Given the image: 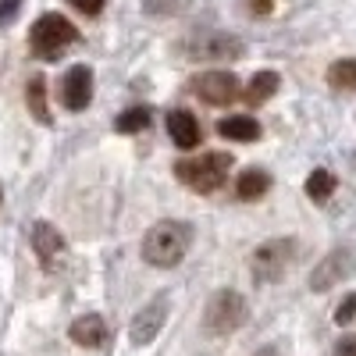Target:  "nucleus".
Here are the masks:
<instances>
[{"label": "nucleus", "instance_id": "6e6552de", "mask_svg": "<svg viewBox=\"0 0 356 356\" xmlns=\"http://www.w3.org/2000/svg\"><path fill=\"white\" fill-rule=\"evenodd\" d=\"M61 100H65L68 111L89 107V100H93V72H89L86 65L68 68V75L61 79Z\"/></svg>", "mask_w": 356, "mask_h": 356}, {"label": "nucleus", "instance_id": "1a4fd4ad", "mask_svg": "<svg viewBox=\"0 0 356 356\" xmlns=\"http://www.w3.org/2000/svg\"><path fill=\"white\" fill-rule=\"evenodd\" d=\"M164 321H168V303H164V300H157V303H150V307H143V310L132 317V324H129L132 342H136V346L154 342V339L161 335V328H164Z\"/></svg>", "mask_w": 356, "mask_h": 356}, {"label": "nucleus", "instance_id": "b1692460", "mask_svg": "<svg viewBox=\"0 0 356 356\" xmlns=\"http://www.w3.org/2000/svg\"><path fill=\"white\" fill-rule=\"evenodd\" d=\"M250 4H253V15H267V11H271V0H250Z\"/></svg>", "mask_w": 356, "mask_h": 356}, {"label": "nucleus", "instance_id": "4468645a", "mask_svg": "<svg viewBox=\"0 0 356 356\" xmlns=\"http://www.w3.org/2000/svg\"><path fill=\"white\" fill-rule=\"evenodd\" d=\"M267 186H271V175L250 168V171L239 175V182H235V196H239V200H260L267 193Z\"/></svg>", "mask_w": 356, "mask_h": 356}, {"label": "nucleus", "instance_id": "20e7f679", "mask_svg": "<svg viewBox=\"0 0 356 356\" xmlns=\"http://www.w3.org/2000/svg\"><path fill=\"white\" fill-rule=\"evenodd\" d=\"M75 25L65 18V15H43V18H36V25H33V33H29V40H33V50L40 54V57H57L65 47H72L75 43Z\"/></svg>", "mask_w": 356, "mask_h": 356}, {"label": "nucleus", "instance_id": "f8f14e48", "mask_svg": "<svg viewBox=\"0 0 356 356\" xmlns=\"http://www.w3.org/2000/svg\"><path fill=\"white\" fill-rule=\"evenodd\" d=\"M168 132H171L175 146H182V150L200 146V122H196L189 111H171L168 114Z\"/></svg>", "mask_w": 356, "mask_h": 356}, {"label": "nucleus", "instance_id": "a211bd4d", "mask_svg": "<svg viewBox=\"0 0 356 356\" xmlns=\"http://www.w3.org/2000/svg\"><path fill=\"white\" fill-rule=\"evenodd\" d=\"M328 82L335 89H356V57H342L328 68Z\"/></svg>", "mask_w": 356, "mask_h": 356}, {"label": "nucleus", "instance_id": "7ed1b4c3", "mask_svg": "<svg viewBox=\"0 0 356 356\" xmlns=\"http://www.w3.org/2000/svg\"><path fill=\"white\" fill-rule=\"evenodd\" d=\"M246 300L235 289H221V292H214L211 300H207V310H203V324L211 328L214 335H228V332H235L239 324L246 321Z\"/></svg>", "mask_w": 356, "mask_h": 356}, {"label": "nucleus", "instance_id": "4be33fe9", "mask_svg": "<svg viewBox=\"0 0 356 356\" xmlns=\"http://www.w3.org/2000/svg\"><path fill=\"white\" fill-rule=\"evenodd\" d=\"M335 356H356V339H353V335L339 339V342H335Z\"/></svg>", "mask_w": 356, "mask_h": 356}, {"label": "nucleus", "instance_id": "ddd939ff", "mask_svg": "<svg viewBox=\"0 0 356 356\" xmlns=\"http://www.w3.org/2000/svg\"><path fill=\"white\" fill-rule=\"evenodd\" d=\"M218 132L225 139H235V143H253L260 136V125H257V118H250V114H235V118L218 122Z\"/></svg>", "mask_w": 356, "mask_h": 356}, {"label": "nucleus", "instance_id": "412c9836", "mask_svg": "<svg viewBox=\"0 0 356 356\" xmlns=\"http://www.w3.org/2000/svg\"><path fill=\"white\" fill-rule=\"evenodd\" d=\"M18 8H22V0H0V25H8L18 15Z\"/></svg>", "mask_w": 356, "mask_h": 356}, {"label": "nucleus", "instance_id": "9b49d317", "mask_svg": "<svg viewBox=\"0 0 356 356\" xmlns=\"http://www.w3.org/2000/svg\"><path fill=\"white\" fill-rule=\"evenodd\" d=\"M68 335H72V342L82 346V349H97V346L107 342V321H104L100 314H82V317L72 321Z\"/></svg>", "mask_w": 356, "mask_h": 356}, {"label": "nucleus", "instance_id": "f03ea898", "mask_svg": "<svg viewBox=\"0 0 356 356\" xmlns=\"http://www.w3.org/2000/svg\"><path fill=\"white\" fill-rule=\"evenodd\" d=\"M228 168H232L228 154H203V157H193V161H178L175 178L186 182L189 189H196V193H211L228 178Z\"/></svg>", "mask_w": 356, "mask_h": 356}, {"label": "nucleus", "instance_id": "5701e85b", "mask_svg": "<svg viewBox=\"0 0 356 356\" xmlns=\"http://www.w3.org/2000/svg\"><path fill=\"white\" fill-rule=\"evenodd\" d=\"M353 314H356V296H349V300H346V303L339 307V314H335V321H339V324H346V321H349Z\"/></svg>", "mask_w": 356, "mask_h": 356}, {"label": "nucleus", "instance_id": "0eeeda50", "mask_svg": "<svg viewBox=\"0 0 356 356\" xmlns=\"http://www.w3.org/2000/svg\"><path fill=\"white\" fill-rule=\"evenodd\" d=\"M349 267H353V253H349V250H332L328 257L314 267L310 289H314V292H328L332 285H339V282L349 275Z\"/></svg>", "mask_w": 356, "mask_h": 356}, {"label": "nucleus", "instance_id": "39448f33", "mask_svg": "<svg viewBox=\"0 0 356 356\" xmlns=\"http://www.w3.org/2000/svg\"><path fill=\"white\" fill-rule=\"evenodd\" d=\"M292 260H296V243L271 239L253 253V275H257V282H282Z\"/></svg>", "mask_w": 356, "mask_h": 356}, {"label": "nucleus", "instance_id": "f3484780", "mask_svg": "<svg viewBox=\"0 0 356 356\" xmlns=\"http://www.w3.org/2000/svg\"><path fill=\"white\" fill-rule=\"evenodd\" d=\"M332 189H335V175H332V171H324V168L310 171V178H307V196H310L314 203L328 200V196H332Z\"/></svg>", "mask_w": 356, "mask_h": 356}, {"label": "nucleus", "instance_id": "9d476101", "mask_svg": "<svg viewBox=\"0 0 356 356\" xmlns=\"http://www.w3.org/2000/svg\"><path fill=\"white\" fill-rule=\"evenodd\" d=\"M33 250H36V257H40L43 267H54L57 257L65 253V235L57 232L50 221H36L33 225Z\"/></svg>", "mask_w": 356, "mask_h": 356}, {"label": "nucleus", "instance_id": "aec40b11", "mask_svg": "<svg viewBox=\"0 0 356 356\" xmlns=\"http://www.w3.org/2000/svg\"><path fill=\"white\" fill-rule=\"evenodd\" d=\"M104 4H107V0H72V8L82 11V15H100Z\"/></svg>", "mask_w": 356, "mask_h": 356}, {"label": "nucleus", "instance_id": "6ab92c4d", "mask_svg": "<svg viewBox=\"0 0 356 356\" xmlns=\"http://www.w3.org/2000/svg\"><path fill=\"white\" fill-rule=\"evenodd\" d=\"M25 93H29V107H33V114L40 118V122H50V111H47V82L36 75L33 82H29V89H25Z\"/></svg>", "mask_w": 356, "mask_h": 356}, {"label": "nucleus", "instance_id": "f257e3e1", "mask_svg": "<svg viewBox=\"0 0 356 356\" xmlns=\"http://www.w3.org/2000/svg\"><path fill=\"white\" fill-rule=\"evenodd\" d=\"M189 246H193V225L161 221L143 235V260L150 267H175L186 260Z\"/></svg>", "mask_w": 356, "mask_h": 356}, {"label": "nucleus", "instance_id": "dca6fc26", "mask_svg": "<svg viewBox=\"0 0 356 356\" xmlns=\"http://www.w3.org/2000/svg\"><path fill=\"white\" fill-rule=\"evenodd\" d=\"M150 107H129V111H122L118 114V122H114V129L118 132H125V136H132V132H143L146 125H150Z\"/></svg>", "mask_w": 356, "mask_h": 356}, {"label": "nucleus", "instance_id": "2eb2a0df", "mask_svg": "<svg viewBox=\"0 0 356 356\" xmlns=\"http://www.w3.org/2000/svg\"><path fill=\"white\" fill-rule=\"evenodd\" d=\"M275 89H278V75L275 72H257L253 82L246 86V100L250 104H264L267 97H275Z\"/></svg>", "mask_w": 356, "mask_h": 356}, {"label": "nucleus", "instance_id": "423d86ee", "mask_svg": "<svg viewBox=\"0 0 356 356\" xmlns=\"http://www.w3.org/2000/svg\"><path fill=\"white\" fill-rule=\"evenodd\" d=\"M193 89V97H200L203 104H211V107H225L235 100V93H239V82H235V75L228 72H203L189 82Z\"/></svg>", "mask_w": 356, "mask_h": 356}, {"label": "nucleus", "instance_id": "393cba45", "mask_svg": "<svg viewBox=\"0 0 356 356\" xmlns=\"http://www.w3.org/2000/svg\"><path fill=\"white\" fill-rule=\"evenodd\" d=\"M0 200H4V193H0Z\"/></svg>", "mask_w": 356, "mask_h": 356}]
</instances>
